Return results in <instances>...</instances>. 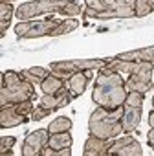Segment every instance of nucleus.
Returning <instances> with one entry per match:
<instances>
[{
  "label": "nucleus",
  "mask_w": 154,
  "mask_h": 156,
  "mask_svg": "<svg viewBox=\"0 0 154 156\" xmlns=\"http://www.w3.org/2000/svg\"><path fill=\"white\" fill-rule=\"evenodd\" d=\"M92 99L99 107H105V108H110V110L121 107L127 99L125 77L119 72H116L108 66L99 68L97 79H96V85H94V92H92Z\"/></svg>",
  "instance_id": "obj_1"
},
{
  "label": "nucleus",
  "mask_w": 154,
  "mask_h": 156,
  "mask_svg": "<svg viewBox=\"0 0 154 156\" xmlns=\"http://www.w3.org/2000/svg\"><path fill=\"white\" fill-rule=\"evenodd\" d=\"M53 13L64 17H77L83 13V8L77 0H31V2H22L15 9V17L20 20H31L33 17Z\"/></svg>",
  "instance_id": "obj_2"
},
{
  "label": "nucleus",
  "mask_w": 154,
  "mask_h": 156,
  "mask_svg": "<svg viewBox=\"0 0 154 156\" xmlns=\"http://www.w3.org/2000/svg\"><path fill=\"white\" fill-rule=\"evenodd\" d=\"M121 116H123V105L114 110L97 105V108L90 114L88 132L97 138H103V140H114L119 134H123Z\"/></svg>",
  "instance_id": "obj_3"
},
{
  "label": "nucleus",
  "mask_w": 154,
  "mask_h": 156,
  "mask_svg": "<svg viewBox=\"0 0 154 156\" xmlns=\"http://www.w3.org/2000/svg\"><path fill=\"white\" fill-rule=\"evenodd\" d=\"M37 92L33 83L26 81L20 72L8 70L2 73V88H0V107H8L11 103H20L28 99H35Z\"/></svg>",
  "instance_id": "obj_4"
},
{
  "label": "nucleus",
  "mask_w": 154,
  "mask_h": 156,
  "mask_svg": "<svg viewBox=\"0 0 154 156\" xmlns=\"http://www.w3.org/2000/svg\"><path fill=\"white\" fill-rule=\"evenodd\" d=\"M107 64V59H72V61H55L50 64V72L70 79L77 72H86V70H99Z\"/></svg>",
  "instance_id": "obj_5"
},
{
  "label": "nucleus",
  "mask_w": 154,
  "mask_h": 156,
  "mask_svg": "<svg viewBox=\"0 0 154 156\" xmlns=\"http://www.w3.org/2000/svg\"><path fill=\"white\" fill-rule=\"evenodd\" d=\"M33 103L31 99L20 101V103H11L8 107H0V127L2 129H11L17 125H22L28 121V116L33 114Z\"/></svg>",
  "instance_id": "obj_6"
},
{
  "label": "nucleus",
  "mask_w": 154,
  "mask_h": 156,
  "mask_svg": "<svg viewBox=\"0 0 154 156\" xmlns=\"http://www.w3.org/2000/svg\"><path fill=\"white\" fill-rule=\"evenodd\" d=\"M61 20L46 19V20H20L15 26V33L19 39H37V37H50L51 31L59 26Z\"/></svg>",
  "instance_id": "obj_7"
},
{
  "label": "nucleus",
  "mask_w": 154,
  "mask_h": 156,
  "mask_svg": "<svg viewBox=\"0 0 154 156\" xmlns=\"http://www.w3.org/2000/svg\"><path fill=\"white\" fill-rule=\"evenodd\" d=\"M50 130L48 129H37L30 132L22 143V156H39L50 141Z\"/></svg>",
  "instance_id": "obj_8"
},
{
  "label": "nucleus",
  "mask_w": 154,
  "mask_h": 156,
  "mask_svg": "<svg viewBox=\"0 0 154 156\" xmlns=\"http://www.w3.org/2000/svg\"><path fill=\"white\" fill-rule=\"evenodd\" d=\"M72 99H73V98H72V94H70V88L64 87V88H61V90L55 92V94H42V98H40V101H39V107L50 116L51 112L68 107Z\"/></svg>",
  "instance_id": "obj_9"
},
{
  "label": "nucleus",
  "mask_w": 154,
  "mask_h": 156,
  "mask_svg": "<svg viewBox=\"0 0 154 156\" xmlns=\"http://www.w3.org/2000/svg\"><path fill=\"white\" fill-rule=\"evenodd\" d=\"M117 154V156H143L141 143L134 136H123L117 140H112V145L108 149V156Z\"/></svg>",
  "instance_id": "obj_10"
},
{
  "label": "nucleus",
  "mask_w": 154,
  "mask_h": 156,
  "mask_svg": "<svg viewBox=\"0 0 154 156\" xmlns=\"http://www.w3.org/2000/svg\"><path fill=\"white\" fill-rule=\"evenodd\" d=\"M141 112H143V105H130V103H123V116H121V127L125 134H130L138 129V125L141 123Z\"/></svg>",
  "instance_id": "obj_11"
},
{
  "label": "nucleus",
  "mask_w": 154,
  "mask_h": 156,
  "mask_svg": "<svg viewBox=\"0 0 154 156\" xmlns=\"http://www.w3.org/2000/svg\"><path fill=\"white\" fill-rule=\"evenodd\" d=\"M112 145V140H103L94 134H90L85 141L83 154L85 156H108V149Z\"/></svg>",
  "instance_id": "obj_12"
},
{
  "label": "nucleus",
  "mask_w": 154,
  "mask_h": 156,
  "mask_svg": "<svg viewBox=\"0 0 154 156\" xmlns=\"http://www.w3.org/2000/svg\"><path fill=\"white\" fill-rule=\"evenodd\" d=\"M92 72H94V70L77 72V73H73L70 79H68V88H70V94H72V98H73V99L85 94L86 85H88V81L92 79Z\"/></svg>",
  "instance_id": "obj_13"
},
{
  "label": "nucleus",
  "mask_w": 154,
  "mask_h": 156,
  "mask_svg": "<svg viewBox=\"0 0 154 156\" xmlns=\"http://www.w3.org/2000/svg\"><path fill=\"white\" fill-rule=\"evenodd\" d=\"M117 59H123V61H145V62H152L154 64V46H147V48H139V50L119 53Z\"/></svg>",
  "instance_id": "obj_14"
},
{
  "label": "nucleus",
  "mask_w": 154,
  "mask_h": 156,
  "mask_svg": "<svg viewBox=\"0 0 154 156\" xmlns=\"http://www.w3.org/2000/svg\"><path fill=\"white\" fill-rule=\"evenodd\" d=\"M66 83H68V79H64V77H61V75H57V73L51 72L46 79L40 83V90H42V94H55L61 88H64Z\"/></svg>",
  "instance_id": "obj_15"
},
{
  "label": "nucleus",
  "mask_w": 154,
  "mask_h": 156,
  "mask_svg": "<svg viewBox=\"0 0 154 156\" xmlns=\"http://www.w3.org/2000/svg\"><path fill=\"white\" fill-rule=\"evenodd\" d=\"M50 73L51 72L48 68H42V66H33V68H26V70L20 72V75L24 77V79L30 81V83H33V85H40Z\"/></svg>",
  "instance_id": "obj_16"
},
{
  "label": "nucleus",
  "mask_w": 154,
  "mask_h": 156,
  "mask_svg": "<svg viewBox=\"0 0 154 156\" xmlns=\"http://www.w3.org/2000/svg\"><path fill=\"white\" fill-rule=\"evenodd\" d=\"M13 13H15V9H13L11 2H9V0H2V2H0V35H2V37L6 35V31L9 28Z\"/></svg>",
  "instance_id": "obj_17"
},
{
  "label": "nucleus",
  "mask_w": 154,
  "mask_h": 156,
  "mask_svg": "<svg viewBox=\"0 0 154 156\" xmlns=\"http://www.w3.org/2000/svg\"><path fill=\"white\" fill-rule=\"evenodd\" d=\"M72 143H73V140H72V134H70V130H68V132L51 134V136H50V141H48V147H51L53 151H61V149L72 147Z\"/></svg>",
  "instance_id": "obj_18"
},
{
  "label": "nucleus",
  "mask_w": 154,
  "mask_h": 156,
  "mask_svg": "<svg viewBox=\"0 0 154 156\" xmlns=\"http://www.w3.org/2000/svg\"><path fill=\"white\" fill-rule=\"evenodd\" d=\"M72 129V119L66 118V116H61V118H55L50 125H48V130L50 134H57V132H68Z\"/></svg>",
  "instance_id": "obj_19"
},
{
  "label": "nucleus",
  "mask_w": 154,
  "mask_h": 156,
  "mask_svg": "<svg viewBox=\"0 0 154 156\" xmlns=\"http://www.w3.org/2000/svg\"><path fill=\"white\" fill-rule=\"evenodd\" d=\"M77 26H79V20L77 19H66V20H61L59 26L51 31L50 37H59V35H64V33H70L73 30H77Z\"/></svg>",
  "instance_id": "obj_20"
},
{
  "label": "nucleus",
  "mask_w": 154,
  "mask_h": 156,
  "mask_svg": "<svg viewBox=\"0 0 154 156\" xmlns=\"http://www.w3.org/2000/svg\"><path fill=\"white\" fill-rule=\"evenodd\" d=\"M136 17H147L154 11V0H134Z\"/></svg>",
  "instance_id": "obj_21"
},
{
  "label": "nucleus",
  "mask_w": 154,
  "mask_h": 156,
  "mask_svg": "<svg viewBox=\"0 0 154 156\" xmlns=\"http://www.w3.org/2000/svg\"><path fill=\"white\" fill-rule=\"evenodd\" d=\"M15 136H2L0 138V152H2L4 156L11 154V147L15 145Z\"/></svg>",
  "instance_id": "obj_22"
},
{
  "label": "nucleus",
  "mask_w": 154,
  "mask_h": 156,
  "mask_svg": "<svg viewBox=\"0 0 154 156\" xmlns=\"http://www.w3.org/2000/svg\"><path fill=\"white\" fill-rule=\"evenodd\" d=\"M147 141H149V145H150V149L154 151V129L147 134Z\"/></svg>",
  "instance_id": "obj_23"
},
{
  "label": "nucleus",
  "mask_w": 154,
  "mask_h": 156,
  "mask_svg": "<svg viewBox=\"0 0 154 156\" xmlns=\"http://www.w3.org/2000/svg\"><path fill=\"white\" fill-rule=\"evenodd\" d=\"M149 123H150V127L154 129V110H152V112L149 114Z\"/></svg>",
  "instance_id": "obj_24"
},
{
  "label": "nucleus",
  "mask_w": 154,
  "mask_h": 156,
  "mask_svg": "<svg viewBox=\"0 0 154 156\" xmlns=\"http://www.w3.org/2000/svg\"><path fill=\"white\" fill-rule=\"evenodd\" d=\"M152 107H154V98H152Z\"/></svg>",
  "instance_id": "obj_25"
},
{
  "label": "nucleus",
  "mask_w": 154,
  "mask_h": 156,
  "mask_svg": "<svg viewBox=\"0 0 154 156\" xmlns=\"http://www.w3.org/2000/svg\"><path fill=\"white\" fill-rule=\"evenodd\" d=\"M9 2H11V0H9Z\"/></svg>",
  "instance_id": "obj_26"
}]
</instances>
